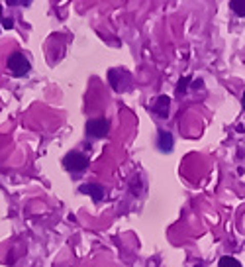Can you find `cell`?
I'll use <instances>...</instances> for the list:
<instances>
[{"label":"cell","mask_w":245,"mask_h":267,"mask_svg":"<svg viewBox=\"0 0 245 267\" xmlns=\"http://www.w3.org/2000/svg\"><path fill=\"white\" fill-rule=\"evenodd\" d=\"M6 65H8V71L12 73V77H26L32 71V63H30V59L24 55L22 51L10 53L8 59H6Z\"/></svg>","instance_id":"obj_1"},{"label":"cell","mask_w":245,"mask_h":267,"mask_svg":"<svg viewBox=\"0 0 245 267\" xmlns=\"http://www.w3.org/2000/svg\"><path fill=\"white\" fill-rule=\"evenodd\" d=\"M63 167L67 169L69 173H83L89 167V157L78 154V151H71L63 157Z\"/></svg>","instance_id":"obj_2"},{"label":"cell","mask_w":245,"mask_h":267,"mask_svg":"<svg viewBox=\"0 0 245 267\" xmlns=\"http://www.w3.org/2000/svg\"><path fill=\"white\" fill-rule=\"evenodd\" d=\"M108 81H110L112 89L116 90V92H124V90L130 87L132 77H130V73L124 71V69H110V71H108Z\"/></svg>","instance_id":"obj_3"},{"label":"cell","mask_w":245,"mask_h":267,"mask_svg":"<svg viewBox=\"0 0 245 267\" xmlns=\"http://www.w3.org/2000/svg\"><path fill=\"white\" fill-rule=\"evenodd\" d=\"M110 132V122L106 118H94L87 122V136L90 138H104Z\"/></svg>","instance_id":"obj_4"},{"label":"cell","mask_w":245,"mask_h":267,"mask_svg":"<svg viewBox=\"0 0 245 267\" xmlns=\"http://www.w3.org/2000/svg\"><path fill=\"white\" fill-rule=\"evenodd\" d=\"M169 108H171V99H169L167 94L157 97L155 104H153V112H155L157 116H159V118H167Z\"/></svg>","instance_id":"obj_5"},{"label":"cell","mask_w":245,"mask_h":267,"mask_svg":"<svg viewBox=\"0 0 245 267\" xmlns=\"http://www.w3.org/2000/svg\"><path fill=\"white\" fill-rule=\"evenodd\" d=\"M157 145L161 151H173V145H175V140H173V134L167 132V130H159V140H157Z\"/></svg>","instance_id":"obj_6"},{"label":"cell","mask_w":245,"mask_h":267,"mask_svg":"<svg viewBox=\"0 0 245 267\" xmlns=\"http://www.w3.org/2000/svg\"><path fill=\"white\" fill-rule=\"evenodd\" d=\"M80 193H85V195H90V197L96 200V202L104 199V195H106V193H104V189H102L100 185H96V183H89V185H83V187H80Z\"/></svg>","instance_id":"obj_7"},{"label":"cell","mask_w":245,"mask_h":267,"mask_svg":"<svg viewBox=\"0 0 245 267\" xmlns=\"http://www.w3.org/2000/svg\"><path fill=\"white\" fill-rule=\"evenodd\" d=\"M230 8L235 16L245 18V0H230Z\"/></svg>","instance_id":"obj_8"},{"label":"cell","mask_w":245,"mask_h":267,"mask_svg":"<svg viewBox=\"0 0 245 267\" xmlns=\"http://www.w3.org/2000/svg\"><path fill=\"white\" fill-rule=\"evenodd\" d=\"M189 85H190V77H182V79H180V81L177 83V89H175L177 97H182V94L189 90Z\"/></svg>","instance_id":"obj_9"},{"label":"cell","mask_w":245,"mask_h":267,"mask_svg":"<svg viewBox=\"0 0 245 267\" xmlns=\"http://www.w3.org/2000/svg\"><path fill=\"white\" fill-rule=\"evenodd\" d=\"M220 267H241V263L234 259V257H222L220 259Z\"/></svg>","instance_id":"obj_10"},{"label":"cell","mask_w":245,"mask_h":267,"mask_svg":"<svg viewBox=\"0 0 245 267\" xmlns=\"http://www.w3.org/2000/svg\"><path fill=\"white\" fill-rule=\"evenodd\" d=\"M8 6H28L32 4V0H6Z\"/></svg>","instance_id":"obj_11"},{"label":"cell","mask_w":245,"mask_h":267,"mask_svg":"<svg viewBox=\"0 0 245 267\" xmlns=\"http://www.w3.org/2000/svg\"><path fill=\"white\" fill-rule=\"evenodd\" d=\"M4 28H6V30H12V28H14V18H4Z\"/></svg>","instance_id":"obj_12"},{"label":"cell","mask_w":245,"mask_h":267,"mask_svg":"<svg viewBox=\"0 0 245 267\" xmlns=\"http://www.w3.org/2000/svg\"><path fill=\"white\" fill-rule=\"evenodd\" d=\"M0 26H4V18H2V4H0Z\"/></svg>","instance_id":"obj_13"},{"label":"cell","mask_w":245,"mask_h":267,"mask_svg":"<svg viewBox=\"0 0 245 267\" xmlns=\"http://www.w3.org/2000/svg\"><path fill=\"white\" fill-rule=\"evenodd\" d=\"M241 104H243V108H245V92H243V99H241Z\"/></svg>","instance_id":"obj_14"},{"label":"cell","mask_w":245,"mask_h":267,"mask_svg":"<svg viewBox=\"0 0 245 267\" xmlns=\"http://www.w3.org/2000/svg\"><path fill=\"white\" fill-rule=\"evenodd\" d=\"M196 267H200V265H196Z\"/></svg>","instance_id":"obj_15"}]
</instances>
